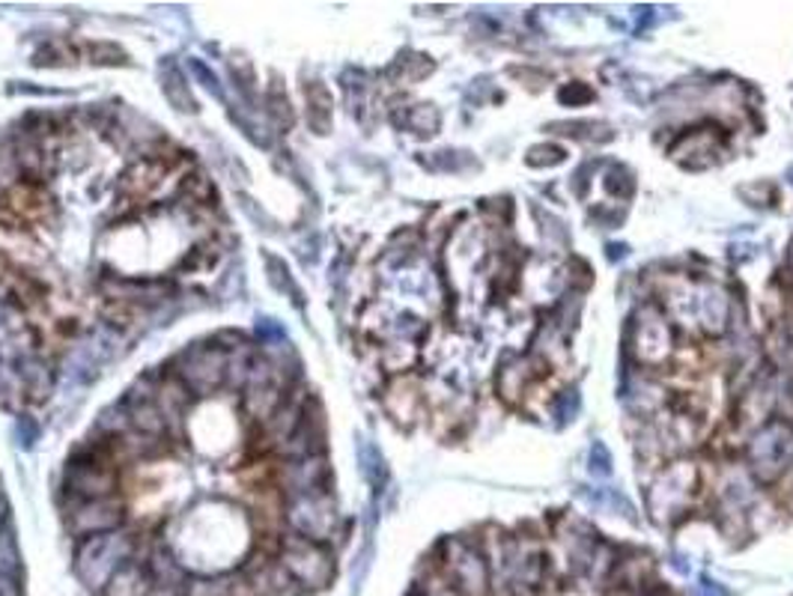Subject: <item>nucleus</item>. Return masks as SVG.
<instances>
[{"mask_svg":"<svg viewBox=\"0 0 793 596\" xmlns=\"http://www.w3.org/2000/svg\"><path fill=\"white\" fill-rule=\"evenodd\" d=\"M135 554H138V537L129 528L88 537V540H78L75 573L90 591L102 594L114 573L135 561Z\"/></svg>","mask_w":793,"mask_h":596,"instance_id":"obj_1","label":"nucleus"},{"mask_svg":"<svg viewBox=\"0 0 793 596\" xmlns=\"http://www.w3.org/2000/svg\"><path fill=\"white\" fill-rule=\"evenodd\" d=\"M63 489L69 501L110 499L120 489V466L114 463L108 447L96 439V445L81 447L66 463Z\"/></svg>","mask_w":793,"mask_h":596,"instance_id":"obj_2","label":"nucleus"},{"mask_svg":"<svg viewBox=\"0 0 793 596\" xmlns=\"http://www.w3.org/2000/svg\"><path fill=\"white\" fill-rule=\"evenodd\" d=\"M167 370L174 373L176 379H183V385L195 397H209L218 388H224V373H228V352L215 347L212 340L209 343H195V347L183 349L179 355L167 364Z\"/></svg>","mask_w":793,"mask_h":596,"instance_id":"obj_3","label":"nucleus"},{"mask_svg":"<svg viewBox=\"0 0 793 596\" xmlns=\"http://www.w3.org/2000/svg\"><path fill=\"white\" fill-rule=\"evenodd\" d=\"M278 561L287 566V573L293 575L299 585L311 587V591L326 587L335 575V561L326 546L305 540L299 534H283L281 546H278Z\"/></svg>","mask_w":793,"mask_h":596,"instance_id":"obj_4","label":"nucleus"},{"mask_svg":"<svg viewBox=\"0 0 793 596\" xmlns=\"http://www.w3.org/2000/svg\"><path fill=\"white\" fill-rule=\"evenodd\" d=\"M283 525L287 531L299 534L305 540L323 542L326 546L335 537L337 528V504L331 492H311V495H295L283 504Z\"/></svg>","mask_w":793,"mask_h":596,"instance_id":"obj_5","label":"nucleus"},{"mask_svg":"<svg viewBox=\"0 0 793 596\" xmlns=\"http://www.w3.org/2000/svg\"><path fill=\"white\" fill-rule=\"evenodd\" d=\"M96 293L102 302H123L143 307L153 314L155 307L174 302L176 283L171 278H129V274H102L96 281Z\"/></svg>","mask_w":793,"mask_h":596,"instance_id":"obj_6","label":"nucleus"},{"mask_svg":"<svg viewBox=\"0 0 793 596\" xmlns=\"http://www.w3.org/2000/svg\"><path fill=\"white\" fill-rule=\"evenodd\" d=\"M66 525H69V534L78 537V540L117 531V528L126 525V501L120 495L96 501H69Z\"/></svg>","mask_w":793,"mask_h":596,"instance_id":"obj_7","label":"nucleus"},{"mask_svg":"<svg viewBox=\"0 0 793 596\" xmlns=\"http://www.w3.org/2000/svg\"><path fill=\"white\" fill-rule=\"evenodd\" d=\"M275 487L281 489L283 499L311 495L328 489V463L326 454L305 456V459H281L275 463Z\"/></svg>","mask_w":793,"mask_h":596,"instance_id":"obj_8","label":"nucleus"},{"mask_svg":"<svg viewBox=\"0 0 793 596\" xmlns=\"http://www.w3.org/2000/svg\"><path fill=\"white\" fill-rule=\"evenodd\" d=\"M793 456V430L788 423H770L767 430L751 439V447H749V459H751V468L763 477V480H770V477L782 475L784 468H788V459Z\"/></svg>","mask_w":793,"mask_h":596,"instance_id":"obj_9","label":"nucleus"},{"mask_svg":"<svg viewBox=\"0 0 793 596\" xmlns=\"http://www.w3.org/2000/svg\"><path fill=\"white\" fill-rule=\"evenodd\" d=\"M447 579L457 587L459 596H487L489 573L483 564V554L468 549L463 542H451L447 554Z\"/></svg>","mask_w":793,"mask_h":596,"instance_id":"obj_10","label":"nucleus"},{"mask_svg":"<svg viewBox=\"0 0 793 596\" xmlns=\"http://www.w3.org/2000/svg\"><path fill=\"white\" fill-rule=\"evenodd\" d=\"M250 575V594L254 596H299L302 585L295 582L293 575L287 573V566L281 561H269L263 554L260 561H254L248 566Z\"/></svg>","mask_w":793,"mask_h":596,"instance_id":"obj_11","label":"nucleus"},{"mask_svg":"<svg viewBox=\"0 0 793 596\" xmlns=\"http://www.w3.org/2000/svg\"><path fill=\"white\" fill-rule=\"evenodd\" d=\"M15 370L22 373L24 400L39 406V402H45L51 397V390H55V367L45 361V352H36V355L24 358Z\"/></svg>","mask_w":793,"mask_h":596,"instance_id":"obj_12","label":"nucleus"},{"mask_svg":"<svg viewBox=\"0 0 793 596\" xmlns=\"http://www.w3.org/2000/svg\"><path fill=\"white\" fill-rule=\"evenodd\" d=\"M153 587L155 582L150 566L143 564V561H129L123 570L114 573V579L105 585L102 596H147Z\"/></svg>","mask_w":793,"mask_h":596,"instance_id":"obj_13","label":"nucleus"},{"mask_svg":"<svg viewBox=\"0 0 793 596\" xmlns=\"http://www.w3.org/2000/svg\"><path fill=\"white\" fill-rule=\"evenodd\" d=\"M287 400V390L281 388H245L242 390V412L248 414L250 421L263 423L269 414Z\"/></svg>","mask_w":793,"mask_h":596,"instance_id":"obj_14","label":"nucleus"},{"mask_svg":"<svg viewBox=\"0 0 793 596\" xmlns=\"http://www.w3.org/2000/svg\"><path fill=\"white\" fill-rule=\"evenodd\" d=\"M305 102H307V122L316 135H328L331 131V96L328 90L314 81L305 87Z\"/></svg>","mask_w":793,"mask_h":596,"instance_id":"obj_15","label":"nucleus"},{"mask_svg":"<svg viewBox=\"0 0 793 596\" xmlns=\"http://www.w3.org/2000/svg\"><path fill=\"white\" fill-rule=\"evenodd\" d=\"M162 90L164 98H167L176 110H188V114H195L197 110L195 96H191V90L185 84L183 69H176L174 63H167L162 69Z\"/></svg>","mask_w":793,"mask_h":596,"instance_id":"obj_16","label":"nucleus"},{"mask_svg":"<svg viewBox=\"0 0 793 596\" xmlns=\"http://www.w3.org/2000/svg\"><path fill=\"white\" fill-rule=\"evenodd\" d=\"M126 409H129L131 430L167 439V423H164L162 409L155 402H135V406H126Z\"/></svg>","mask_w":793,"mask_h":596,"instance_id":"obj_17","label":"nucleus"},{"mask_svg":"<svg viewBox=\"0 0 793 596\" xmlns=\"http://www.w3.org/2000/svg\"><path fill=\"white\" fill-rule=\"evenodd\" d=\"M254 347L250 343H242L233 352H228V373H224V388L230 390H245V382H248V370L250 361H254Z\"/></svg>","mask_w":793,"mask_h":596,"instance_id":"obj_18","label":"nucleus"},{"mask_svg":"<svg viewBox=\"0 0 793 596\" xmlns=\"http://www.w3.org/2000/svg\"><path fill=\"white\" fill-rule=\"evenodd\" d=\"M131 430V418H129V409H126V402H117V406H108V409H102L96 418V439H117V435L129 433Z\"/></svg>","mask_w":793,"mask_h":596,"instance_id":"obj_19","label":"nucleus"},{"mask_svg":"<svg viewBox=\"0 0 793 596\" xmlns=\"http://www.w3.org/2000/svg\"><path fill=\"white\" fill-rule=\"evenodd\" d=\"M0 402L3 406H22L24 402V382L22 373L0 361Z\"/></svg>","mask_w":793,"mask_h":596,"instance_id":"obj_20","label":"nucleus"},{"mask_svg":"<svg viewBox=\"0 0 793 596\" xmlns=\"http://www.w3.org/2000/svg\"><path fill=\"white\" fill-rule=\"evenodd\" d=\"M230 587L228 579H191L185 582L183 596H228Z\"/></svg>","mask_w":793,"mask_h":596,"instance_id":"obj_21","label":"nucleus"},{"mask_svg":"<svg viewBox=\"0 0 793 596\" xmlns=\"http://www.w3.org/2000/svg\"><path fill=\"white\" fill-rule=\"evenodd\" d=\"M22 566V554L10 531H0V575H15Z\"/></svg>","mask_w":793,"mask_h":596,"instance_id":"obj_22","label":"nucleus"},{"mask_svg":"<svg viewBox=\"0 0 793 596\" xmlns=\"http://www.w3.org/2000/svg\"><path fill=\"white\" fill-rule=\"evenodd\" d=\"M409 126H412L418 135H433V131L439 129V110H435L433 105H418V108H412V114H409Z\"/></svg>","mask_w":793,"mask_h":596,"instance_id":"obj_23","label":"nucleus"},{"mask_svg":"<svg viewBox=\"0 0 793 596\" xmlns=\"http://www.w3.org/2000/svg\"><path fill=\"white\" fill-rule=\"evenodd\" d=\"M361 463H364V475L373 487H380L382 483V475H385V468H382V456L376 447L364 445L361 447Z\"/></svg>","mask_w":793,"mask_h":596,"instance_id":"obj_24","label":"nucleus"},{"mask_svg":"<svg viewBox=\"0 0 793 596\" xmlns=\"http://www.w3.org/2000/svg\"><path fill=\"white\" fill-rule=\"evenodd\" d=\"M93 63H126V51L114 43H93L88 48Z\"/></svg>","mask_w":793,"mask_h":596,"instance_id":"obj_25","label":"nucleus"},{"mask_svg":"<svg viewBox=\"0 0 793 596\" xmlns=\"http://www.w3.org/2000/svg\"><path fill=\"white\" fill-rule=\"evenodd\" d=\"M269 117H272L278 126H283V129L293 126V110H290L287 96H281V93H272V96H269Z\"/></svg>","mask_w":793,"mask_h":596,"instance_id":"obj_26","label":"nucleus"},{"mask_svg":"<svg viewBox=\"0 0 793 596\" xmlns=\"http://www.w3.org/2000/svg\"><path fill=\"white\" fill-rule=\"evenodd\" d=\"M609 454L603 447H594V475H609Z\"/></svg>","mask_w":793,"mask_h":596,"instance_id":"obj_27","label":"nucleus"},{"mask_svg":"<svg viewBox=\"0 0 793 596\" xmlns=\"http://www.w3.org/2000/svg\"><path fill=\"white\" fill-rule=\"evenodd\" d=\"M0 596H22L15 575H0Z\"/></svg>","mask_w":793,"mask_h":596,"instance_id":"obj_28","label":"nucleus"},{"mask_svg":"<svg viewBox=\"0 0 793 596\" xmlns=\"http://www.w3.org/2000/svg\"><path fill=\"white\" fill-rule=\"evenodd\" d=\"M22 435H24L22 445L24 447H31L33 445V439H36V426H33V423L27 421V418H22V421H19V439H22Z\"/></svg>","mask_w":793,"mask_h":596,"instance_id":"obj_29","label":"nucleus"},{"mask_svg":"<svg viewBox=\"0 0 793 596\" xmlns=\"http://www.w3.org/2000/svg\"><path fill=\"white\" fill-rule=\"evenodd\" d=\"M147 596H183V587H167V585H155Z\"/></svg>","mask_w":793,"mask_h":596,"instance_id":"obj_30","label":"nucleus"},{"mask_svg":"<svg viewBox=\"0 0 793 596\" xmlns=\"http://www.w3.org/2000/svg\"><path fill=\"white\" fill-rule=\"evenodd\" d=\"M698 596H725V594H722L713 582H704V585L698 587Z\"/></svg>","mask_w":793,"mask_h":596,"instance_id":"obj_31","label":"nucleus"},{"mask_svg":"<svg viewBox=\"0 0 793 596\" xmlns=\"http://www.w3.org/2000/svg\"><path fill=\"white\" fill-rule=\"evenodd\" d=\"M7 499H3V489H0V531H3V522H7Z\"/></svg>","mask_w":793,"mask_h":596,"instance_id":"obj_32","label":"nucleus"},{"mask_svg":"<svg viewBox=\"0 0 793 596\" xmlns=\"http://www.w3.org/2000/svg\"><path fill=\"white\" fill-rule=\"evenodd\" d=\"M7 316V302H0V319Z\"/></svg>","mask_w":793,"mask_h":596,"instance_id":"obj_33","label":"nucleus"},{"mask_svg":"<svg viewBox=\"0 0 793 596\" xmlns=\"http://www.w3.org/2000/svg\"><path fill=\"white\" fill-rule=\"evenodd\" d=\"M791 183H793V171H791Z\"/></svg>","mask_w":793,"mask_h":596,"instance_id":"obj_34","label":"nucleus"}]
</instances>
